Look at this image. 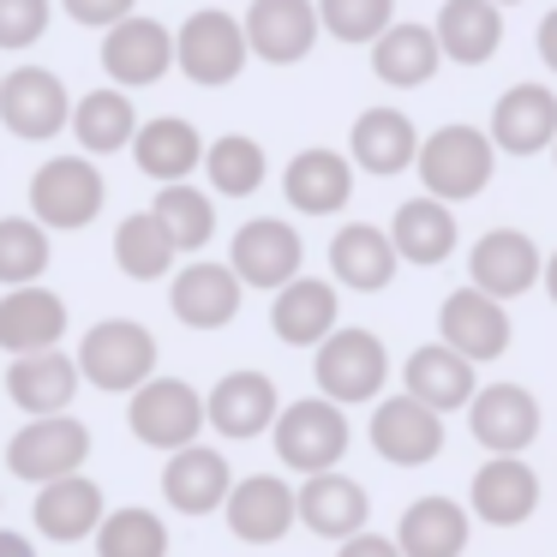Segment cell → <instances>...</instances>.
I'll return each instance as SVG.
<instances>
[{
	"instance_id": "obj_40",
	"label": "cell",
	"mask_w": 557,
	"mask_h": 557,
	"mask_svg": "<svg viewBox=\"0 0 557 557\" xmlns=\"http://www.w3.org/2000/svg\"><path fill=\"white\" fill-rule=\"evenodd\" d=\"M205 174H210V186L228 193V198L258 193V186H264V145L246 138V133H222L216 145L205 150Z\"/></svg>"
},
{
	"instance_id": "obj_44",
	"label": "cell",
	"mask_w": 557,
	"mask_h": 557,
	"mask_svg": "<svg viewBox=\"0 0 557 557\" xmlns=\"http://www.w3.org/2000/svg\"><path fill=\"white\" fill-rule=\"evenodd\" d=\"M49 30V0H0V49H30Z\"/></svg>"
},
{
	"instance_id": "obj_14",
	"label": "cell",
	"mask_w": 557,
	"mask_h": 557,
	"mask_svg": "<svg viewBox=\"0 0 557 557\" xmlns=\"http://www.w3.org/2000/svg\"><path fill=\"white\" fill-rule=\"evenodd\" d=\"M468 425L492 456H521L540 437V401L521 384H492L468 396Z\"/></svg>"
},
{
	"instance_id": "obj_20",
	"label": "cell",
	"mask_w": 557,
	"mask_h": 557,
	"mask_svg": "<svg viewBox=\"0 0 557 557\" xmlns=\"http://www.w3.org/2000/svg\"><path fill=\"white\" fill-rule=\"evenodd\" d=\"M468 276H473V288L492 294V300H516V294H528L533 282H540V246L521 228H492L473 246Z\"/></svg>"
},
{
	"instance_id": "obj_33",
	"label": "cell",
	"mask_w": 557,
	"mask_h": 557,
	"mask_svg": "<svg viewBox=\"0 0 557 557\" xmlns=\"http://www.w3.org/2000/svg\"><path fill=\"white\" fill-rule=\"evenodd\" d=\"M133 157L138 169L150 174V181H186V174L205 162V138H198L193 121H181V114H162V121H145L133 133Z\"/></svg>"
},
{
	"instance_id": "obj_23",
	"label": "cell",
	"mask_w": 557,
	"mask_h": 557,
	"mask_svg": "<svg viewBox=\"0 0 557 557\" xmlns=\"http://www.w3.org/2000/svg\"><path fill=\"white\" fill-rule=\"evenodd\" d=\"M66 336V300L42 282L7 288L0 300V348L7 354H37V348H61Z\"/></svg>"
},
{
	"instance_id": "obj_1",
	"label": "cell",
	"mask_w": 557,
	"mask_h": 557,
	"mask_svg": "<svg viewBox=\"0 0 557 557\" xmlns=\"http://www.w3.org/2000/svg\"><path fill=\"white\" fill-rule=\"evenodd\" d=\"M78 377H90L109 396H133L150 372H157V336L133 318H102L85 342H78Z\"/></svg>"
},
{
	"instance_id": "obj_41",
	"label": "cell",
	"mask_w": 557,
	"mask_h": 557,
	"mask_svg": "<svg viewBox=\"0 0 557 557\" xmlns=\"http://www.w3.org/2000/svg\"><path fill=\"white\" fill-rule=\"evenodd\" d=\"M97 557H169V528L150 509H114L97 521Z\"/></svg>"
},
{
	"instance_id": "obj_17",
	"label": "cell",
	"mask_w": 557,
	"mask_h": 557,
	"mask_svg": "<svg viewBox=\"0 0 557 557\" xmlns=\"http://www.w3.org/2000/svg\"><path fill=\"white\" fill-rule=\"evenodd\" d=\"M222 516L228 533L246 545H276L294 528V485H282L276 473H252V480H234L222 497Z\"/></svg>"
},
{
	"instance_id": "obj_25",
	"label": "cell",
	"mask_w": 557,
	"mask_h": 557,
	"mask_svg": "<svg viewBox=\"0 0 557 557\" xmlns=\"http://www.w3.org/2000/svg\"><path fill=\"white\" fill-rule=\"evenodd\" d=\"M276 408H282V396L264 372H228L205 396V420L216 425L222 437H240V444L246 437H264L270 420H276Z\"/></svg>"
},
{
	"instance_id": "obj_7",
	"label": "cell",
	"mask_w": 557,
	"mask_h": 557,
	"mask_svg": "<svg viewBox=\"0 0 557 557\" xmlns=\"http://www.w3.org/2000/svg\"><path fill=\"white\" fill-rule=\"evenodd\" d=\"M174 66H181L193 85L216 90V85H234L246 66V37H240V18L228 13H193L181 30H174Z\"/></svg>"
},
{
	"instance_id": "obj_24",
	"label": "cell",
	"mask_w": 557,
	"mask_h": 557,
	"mask_svg": "<svg viewBox=\"0 0 557 557\" xmlns=\"http://www.w3.org/2000/svg\"><path fill=\"white\" fill-rule=\"evenodd\" d=\"M169 306H174V318L193 324V330H222V324H234V312H240V276H234L228 264L193 258V264L174 276Z\"/></svg>"
},
{
	"instance_id": "obj_18",
	"label": "cell",
	"mask_w": 557,
	"mask_h": 557,
	"mask_svg": "<svg viewBox=\"0 0 557 557\" xmlns=\"http://www.w3.org/2000/svg\"><path fill=\"white\" fill-rule=\"evenodd\" d=\"M557 138V90L552 85H509L492 114V150L540 157Z\"/></svg>"
},
{
	"instance_id": "obj_16",
	"label": "cell",
	"mask_w": 557,
	"mask_h": 557,
	"mask_svg": "<svg viewBox=\"0 0 557 557\" xmlns=\"http://www.w3.org/2000/svg\"><path fill=\"white\" fill-rule=\"evenodd\" d=\"M366 516H372V497H366L360 480H348V473L324 468V473H306V485L294 492V521H306V528L318 533V540H348V533L366 528Z\"/></svg>"
},
{
	"instance_id": "obj_29",
	"label": "cell",
	"mask_w": 557,
	"mask_h": 557,
	"mask_svg": "<svg viewBox=\"0 0 557 557\" xmlns=\"http://www.w3.org/2000/svg\"><path fill=\"white\" fill-rule=\"evenodd\" d=\"M437 37V54L456 66H485L504 42V13H497L492 0H444V13L432 25Z\"/></svg>"
},
{
	"instance_id": "obj_22",
	"label": "cell",
	"mask_w": 557,
	"mask_h": 557,
	"mask_svg": "<svg viewBox=\"0 0 557 557\" xmlns=\"http://www.w3.org/2000/svg\"><path fill=\"white\" fill-rule=\"evenodd\" d=\"M234 485V468L222 449H205V444H186V449H169V468H162V497H169L181 516H210L222 509Z\"/></svg>"
},
{
	"instance_id": "obj_39",
	"label": "cell",
	"mask_w": 557,
	"mask_h": 557,
	"mask_svg": "<svg viewBox=\"0 0 557 557\" xmlns=\"http://www.w3.org/2000/svg\"><path fill=\"white\" fill-rule=\"evenodd\" d=\"M150 216L169 228L174 252H205V240L216 234V205H210L198 186H186V181H169V186H162L157 205H150Z\"/></svg>"
},
{
	"instance_id": "obj_15",
	"label": "cell",
	"mask_w": 557,
	"mask_h": 557,
	"mask_svg": "<svg viewBox=\"0 0 557 557\" xmlns=\"http://www.w3.org/2000/svg\"><path fill=\"white\" fill-rule=\"evenodd\" d=\"M372 449L396 468H425L444 449V413H432L413 396H389L372 413Z\"/></svg>"
},
{
	"instance_id": "obj_21",
	"label": "cell",
	"mask_w": 557,
	"mask_h": 557,
	"mask_svg": "<svg viewBox=\"0 0 557 557\" xmlns=\"http://www.w3.org/2000/svg\"><path fill=\"white\" fill-rule=\"evenodd\" d=\"M78 366L66 360L61 348H37V354H13V366H7V396H13V408H25L30 420L37 413H66L78 396Z\"/></svg>"
},
{
	"instance_id": "obj_50",
	"label": "cell",
	"mask_w": 557,
	"mask_h": 557,
	"mask_svg": "<svg viewBox=\"0 0 557 557\" xmlns=\"http://www.w3.org/2000/svg\"><path fill=\"white\" fill-rule=\"evenodd\" d=\"M492 7H516V0H492Z\"/></svg>"
},
{
	"instance_id": "obj_46",
	"label": "cell",
	"mask_w": 557,
	"mask_h": 557,
	"mask_svg": "<svg viewBox=\"0 0 557 557\" xmlns=\"http://www.w3.org/2000/svg\"><path fill=\"white\" fill-rule=\"evenodd\" d=\"M336 557H401L396 552V540H384V533H348V540H342V552Z\"/></svg>"
},
{
	"instance_id": "obj_49",
	"label": "cell",
	"mask_w": 557,
	"mask_h": 557,
	"mask_svg": "<svg viewBox=\"0 0 557 557\" xmlns=\"http://www.w3.org/2000/svg\"><path fill=\"white\" fill-rule=\"evenodd\" d=\"M545 294H552V306H557V252L545 258Z\"/></svg>"
},
{
	"instance_id": "obj_51",
	"label": "cell",
	"mask_w": 557,
	"mask_h": 557,
	"mask_svg": "<svg viewBox=\"0 0 557 557\" xmlns=\"http://www.w3.org/2000/svg\"><path fill=\"white\" fill-rule=\"evenodd\" d=\"M552 157H557V138H552Z\"/></svg>"
},
{
	"instance_id": "obj_27",
	"label": "cell",
	"mask_w": 557,
	"mask_h": 557,
	"mask_svg": "<svg viewBox=\"0 0 557 557\" xmlns=\"http://www.w3.org/2000/svg\"><path fill=\"white\" fill-rule=\"evenodd\" d=\"M282 186H288V205L300 210V216H336L354 198V162L330 145H312L288 162Z\"/></svg>"
},
{
	"instance_id": "obj_12",
	"label": "cell",
	"mask_w": 557,
	"mask_h": 557,
	"mask_svg": "<svg viewBox=\"0 0 557 557\" xmlns=\"http://www.w3.org/2000/svg\"><path fill=\"white\" fill-rule=\"evenodd\" d=\"M66 114H73V97L49 66H18L13 78L0 73V121H7V133L54 138L66 126Z\"/></svg>"
},
{
	"instance_id": "obj_38",
	"label": "cell",
	"mask_w": 557,
	"mask_h": 557,
	"mask_svg": "<svg viewBox=\"0 0 557 557\" xmlns=\"http://www.w3.org/2000/svg\"><path fill=\"white\" fill-rule=\"evenodd\" d=\"M174 240H169V228H162L150 210H138V216H126L121 228H114V264L126 270L133 282H157V276H169L174 270Z\"/></svg>"
},
{
	"instance_id": "obj_34",
	"label": "cell",
	"mask_w": 557,
	"mask_h": 557,
	"mask_svg": "<svg viewBox=\"0 0 557 557\" xmlns=\"http://www.w3.org/2000/svg\"><path fill=\"white\" fill-rule=\"evenodd\" d=\"M384 234H389V246H396V258H408V264H444V258L456 252V216H449V205L432 193L408 198Z\"/></svg>"
},
{
	"instance_id": "obj_6",
	"label": "cell",
	"mask_w": 557,
	"mask_h": 557,
	"mask_svg": "<svg viewBox=\"0 0 557 557\" xmlns=\"http://www.w3.org/2000/svg\"><path fill=\"white\" fill-rule=\"evenodd\" d=\"M126 420H133L138 444L186 449V444H198V432H205V396H198L193 384H181V377H157V372H150L145 384L133 389Z\"/></svg>"
},
{
	"instance_id": "obj_9",
	"label": "cell",
	"mask_w": 557,
	"mask_h": 557,
	"mask_svg": "<svg viewBox=\"0 0 557 557\" xmlns=\"http://www.w3.org/2000/svg\"><path fill=\"white\" fill-rule=\"evenodd\" d=\"M240 37L246 54H258L270 66H294L318 42V7L312 0H252L240 18Z\"/></svg>"
},
{
	"instance_id": "obj_43",
	"label": "cell",
	"mask_w": 557,
	"mask_h": 557,
	"mask_svg": "<svg viewBox=\"0 0 557 557\" xmlns=\"http://www.w3.org/2000/svg\"><path fill=\"white\" fill-rule=\"evenodd\" d=\"M312 7H318V30H330L336 42H372L396 13V0H312Z\"/></svg>"
},
{
	"instance_id": "obj_45",
	"label": "cell",
	"mask_w": 557,
	"mask_h": 557,
	"mask_svg": "<svg viewBox=\"0 0 557 557\" xmlns=\"http://www.w3.org/2000/svg\"><path fill=\"white\" fill-rule=\"evenodd\" d=\"M61 7H66L73 25H90V30H109L133 13V0H61Z\"/></svg>"
},
{
	"instance_id": "obj_8",
	"label": "cell",
	"mask_w": 557,
	"mask_h": 557,
	"mask_svg": "<svg viewBox=\"0 0 557 557\" xmlns=\"http://www.w3.org/2000/svg\"><path fill=\"white\" fill-rule=\"evenodd\" d=\"M85 456H90V432H85V420H66V413H37V420H30L25 432H13V444H7V468L30 485L78 473Z\"/></svg>"
},
{
	"instance_id": "obj_37",
	"label": "cell",
	"mask_w": 557,
	"mask_h": 557,
	"mask_svg": "<svg viewBox=\"0 0 557 557\" xmlns=\"http://www.w3.org/2000/svg\"><path fill=\"white\" fill-rule=\"evenodd\" d=\"M66 121H73V138L90 150V157H114V150H126L133 133H138V109H133V97H126L121 85L90 90L85 102H73Z\"/></svg>"
},
{
	"instance_id": "obj_31",
	"label": "cell",
	"mask_w": 557,
	"mask_h": 557,
	"mask_svg": "<svg viewBox=\"0 0 557 557\" xmlns=\"http://www.w3.org/2000/svg\"><path fill=\"white\" fill-rule=\"evenodd\" d=\"M330 276L354 294L389 288V276H396V246H389V234L372 228V222H348L330 240Z\"/></svg>"
},
{
	"instance_id": "obj_4",
	"label": "cell",
	"mask_w": 557,
	"mask_h": 557,
	"mask_svg": "<svg viewBox=\"0 0 557 557\" xmlns=\"http://www.w3.org/2000/svg\"><path fill=\"white\" fill-rule=\"evenodd\" d=\"M312 372H318L324 401L354 408V401H377V389H384V377H389V354L372 330H330V336L318 342Z\"/></svg>"
},
{
	"instance_id": "obj_30",
	"label": "cell",
	"mask_w": 557,
	"mask_h": 557,
	"mask_svg": "<svg viewBox=\"0 0 557 557\" xmlns=\"http://www.w3.org/2000/svg\"><path fill=\"white\" fill-rule=\"evenodd\" d=\"M37 533H49V540L73 545V540H90L102 521V485L85 480V473H61V480H42L37 492Z\"/></svg>"
},
{
	"instance_id": "obj_26",
	"label": "cell",
	"mask_w": 557,
	"mask_h": 557,
	"mask_svg": "<svg viewBox=\"0 0 557 557\" xmlns=\"http://www.w3.org/2000/svg\"><path fill=\"white\" fill-rule=\"evenodd\" d=\"M473 516L492 521V528H521V521L540 509V473L521 456H492L473 473Z\"/></svg>"
},
{
	"instance_id": "obj_48",
	"label": "cell",
	"mask_w": 557,
	"mask_h": 557,
	"mask_svg": "<svg viewBox=\"0 0 557 557\" xmlns=\"http://www.w3.org/2000/svg\"><path fill=\"white\" fill-rule=\"evenodd\" d=\"M0 557H37V545H30L25 533H7V528H0Z\"/></svg>"
},
{
	"instance_id": "obj_36",
	"label": "cell",
	"mask_w": 557,
	"mask_h": 557,
	"mask_svg": "<svg viewBox=\"0 0 557 557\" xmlns=\"http://www.w3.org/2000/svg\"><path fill=\"white\" fill-rule=\"evenodd\" d=\"M437 61L444 54H437L432 25H384L372 37V73L396 90H420L437 73Z\"/></svg>"
},
{
	"instance_id": "obj_47",
	"label": "cell",
	"mask_w": 557,
	"mask_h": 557,
	"mask_svg": "<svg viewBox=\"0 0 557 557\" xmlns=\"http://www.w3.org/2000/svg\"><path fill=\"white\" fill-rule=\"evenodd\" d=\"M533 42H540L545 73H557V13H545V18H540V37H533Z\"/></svg>"
},
{
	"instance_id": "obj_32",
	"label": "cell",
	"mask_w": 557,
	"mask_h": 557,
	"mask_svg": "<svg viewBox=\"0 0 557 557\" xmlns=\"http://www.w3.org/2000/svg\"><path fill=\"white\" fill-rule=\"evenodd\" d=\"M348 150H354V169H366V174H401V169H413L420 133L396 109H366L348 133Z\"/></svg>"
},
{
	"instance_id": "obj_11",
	"label": "cell",
	"mask_w": 557,
	"mask_h": 557,
	"mask_svg": "<svg viewBox=\"0 0 557 557\" xmlns=\"http://www.w3.org/2000/svg\"><path fill=\"white\" fill-rule=\"evenodd\" d=\"M437 342L444 348H456L461 360H497V354L509 348V312L504 300H492V294H480L468 282V288H456L444 306H437Z\"/></svg>"
},
{
	"instance_id": "obj_42",
	"label": "cell",
	"mask_w": 557,
	"mask_h": 557,
	"mask_svg": "<svg viewBox=\"0 0 557 557\" xmlns=\"http://www.w3.org/2000/svg\"><path fill=\"white\" fill-rule=\"evenodd\" d=\"M49 270V228L37 216H0V282L25 288Z\"/></svg>"
},
{
	"instance_id": "obj_10",
	"label": "cell",
	"mask_w": 557,
	"mask_h": 557,
	"mask_svg": "<svg viewBox=\"0 0 557 557\" xmlns=\"http://www.w3.org/2000/svg\"><path fill=\"white\" fill-rule=\"evenodd\" d=\"M169 66H174V30H162L157 18H138V13L109 25V37H102V73L121 90L162 85Z\"/></svg>"
},
{
	"instance_id": "obj_2",
	"label": "cell",
	"mask_w": 557,
	"mask_h": 557,
	"mask_svg": "<svg viewBox=\"0 0 557 557\" xmlns=\"http://www.w3.org/2000/svg\"><path fill=\"white\" fill-rule=\"evenodd\" d=\"M492 138L480 133V126H444V133L420 138V150H413V169H420L425 193L444 198V205H461V198L485 193V181H492Z\"/></svg>"
},
{
	"instance_id": "obj_35",
	"label": "cell",
	"mask_w": 557,
	"mask_h": 557,
	"mask_svg": "<svg viewBox=\"0 0 557 557\" xmlns=\"http://www.w3.org/2000/svg\"><path fill=\"white\" fill-rule=\"evenodd\" d=\"M396 552L401 557H461L468 552V509L449 497H420L408 504L396 528Z\"/></svg>"
},
{
	"instance_id": "obj_28",
	"label": "cell",
	"mask_w": 557,
	"mask_h": 557,
	"mask_svg": "<svg viewBox=\"0 0 557 557\" xmlns=\"http://www.w3.org/2000/svg\"><path fill=\"white\" fill-rule=\"evenodd\" d=\"M270 324L288 348H318V342L336 330V282L318 276H288L276 288V306H270Z\"/></svg>"
},
{
	"instance_id": "obj_5",
	"label": "cell",
	"mask_w": 557,
	"mask_h": 557,
	"mask_svg": "<svg viewBox=\"0 0 557 557\" xmlns=\"http://www.w3.org/2000/svg\"><path fill=\"white\" fill-rule=\"evenodd\" d=\"M102 198H109V186H102V174L90 169L85 157H54V162H42L37 181H30V216H37L42 228L78 234L102 216Z\"/></svg>"
},
{
	"instance_id": "obj_3",
	"label": "cell",
	"mask_w": 557,
	"mask_h": 557,
	"mask_svg": "<svg viewBox=\"0 0 557 557\" xmlns=\"http://www.w3.org/2000/svg\"><path fill=\"white\" fill-rule=\"evenodd\" d=\"M270 437H276L282 468L324 473V468H336V461L348 456V413H342L336 401H324V396L294 401V408H276Z\"/></svg>"
},
{
	"instance_id": "obj_19",
	"label": "cell",
	"mask_w": 557,
	"mask_h": 557,
	"mask_svg": "<svg viewBox=\"0 0 557 557\" xmlns=\"http://www.w3.org/2000/svg\"><path fill=\"white\" fill-rule=\"evenodd\" d=\"M473 389H480V377H473V360H461L456 348H444V342H425V348H413L408 366H401V396L425 401L432 413L468 408Z\"/></svg>"
},
{
	"instance_id": "obj_13",
	"label": "cell",
	"mask_w": 557,
	"mask_h": 557,
	"mask_svg": "<svg viewBox=\"0 0 557 557\" xmlns=\"http://www.w3.org/2000/svg\"><path fill=\"white\" fill-rule=\"evenodd\" d=\"M300 258H306V246H300V234H294L288 222L258 216V222H246V228L234 234L228 270L240 276V288H270L276 294L288 276H300Z\"/></svg>"
}]
</instances>
